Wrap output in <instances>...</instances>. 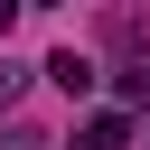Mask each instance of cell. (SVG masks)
Listing matches in <instances>:
<instances>
[{
  "mask_svg": "<svg viewBox=\"0 0 150 150\" xmlns=\"http://www.w3.org/2000/svg\"><path fill=\"white\" fill-rule=\"evenodd\" d=\"M94 75H103V66H94L84 47H56V56H47V84H66V94H94Z\"/></svg>",
  "mask_w": 150,
  "mask_h": 150,
  "instance_id": "6da1fadb",
  "label": "cell"
},
{
  "mask_svg": "<svg viewBox=\"0 0 150 150\" xmlns=\"http://www.w3.org/2000/svg\"><path fill=\"white\" fill-rule=\"evenodd\" d=\"M75 150H131V112H94L75 131Z\"/></svg>",
  "mask_w": 150,
  "mask_h": 150,
  "instance_id": "7a4b0ae2",
  "label": "cell"
},
{
  "mask_svg": "<svg viewBox=\"0 0 150 150\" xmlns=\"http://www.w3.org/2000/svg\"><path fill=\"white\" fill-rule=\"evenodd\" d=\"M19 94H28V66H9V56H0V112H9Z\"/></svg>",
  "mask_w": 150,
  "mask_h": 150,
  "instance_id": "3957f363",
  "label": "cell"
},
{
  "mask_svg": "<svg viewBox=\"0 0 150 150\" xmlns=\"http://www.w3.org/2000/svg\"><path fill=\"white\" fill-rule=\"evenodd\" d=\"M122 103H131V112L150 103V66H131V75H122Z\"/></svg>",
  "mask_w": 150,
  "mask_h": 150,
  "instance_id": "277c9868",
  "label": "cell"
},
{
  "mask_svg": "<svg viewBox=\"0 0 150 150\" xmlns=\"http://www.w3.org/2000/svg\"><path fill=\"white\" fill-rule=\"evenodd\" d=\"M0 150H47V141H38V131H9V141H0Z\"/></svg>",
  "mask_w": 150,
  "mask_h": 150,
  "instance_id": "5b68a950",
  "label": "cell"
},
{
  "mask_svg": "<svg viewBox=\"0 0 150 150\" xmlns=\"http://www.w3.org/2000/svg\"><path fill=\"white\" fill-rule=\"evenodd\" d=\"M28 9H56V0H28Z\"/></svg>",
  "mask_w": 150,
  "mask_h": 150,
  "instance_id": "8992f818",
  "label": "cell"
}]
</instances>
